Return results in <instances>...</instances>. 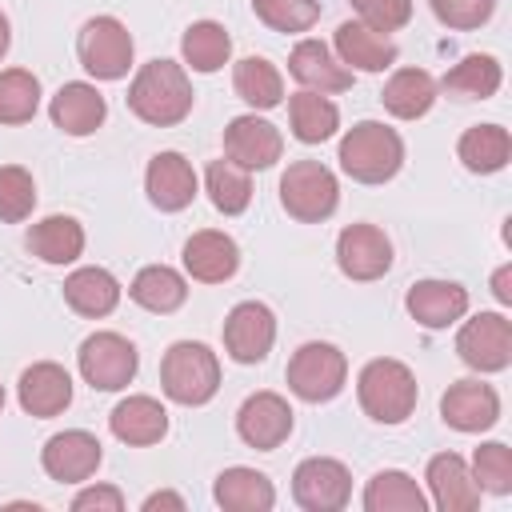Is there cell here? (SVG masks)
I'll return each mask as SVG.
<instances>
[{"instance_id":"cell-45","label":"cell","mask_w":512,"mask_h":512,"mask_svg":"<svg viewBox=\"0 0 512 512\" xmlns=\"http://www.w3.org/2000/svg\"><path fill=\"white\" fill-rule=\"evenodd\" d=\"M492 296H496L500 304H512V264H500V268L492 272Z\"/></svg>"},{"instance_id":"cell-5","label":"cell","mask_w":512,"mask_h":512,"mask_svg":"<svg viewBox=\"0 0 512 512\" xmlns=\"http://www.w3.org/2000/svg\"><path fill=\"white\" fill-rule=\"evenodd\" d=\"M280 204L300 224L328 220L336 212V204H340L336 172L328 164H320V160H292L280 172Z\"/></svg>"},{"instance_id":"cell-25","label":"cell","mask_w":512,"mask_h":512,"mask_svg":"<svg viewBox=\"0 0 512 512\" xmlns=\"http://www.w3.org/2000/svg\"><path fill=\"white\" fill-rule=\"evenodd\" d=\"M108 428L120 444L148 448V444H160L168 436V408L156 396H124L108 412Z\"/></svg>"},{"instance_id":"cell-40","label":"cell","mask_w":512,"mask_h":512,"mask_svg":"<svg viewBox=\"0 0 512 512\" xmlns=\"http://www.w3.org/2000/svg\"><path fill=\"white\" fill-rule=\"evenodd\" d=\"M36 208V180L20 164H0V220L20 224Z\"/></svg>"},{"instance_id":"cell-30","label":"cell","mask_w":512,"mask_h":512,"mask_svg":"<svg viewBox=\"0 0 512 512\" xmlns=\"http://www.w3.org/2000/svg\"><path fill=\"white\" fill-rule=\"evenodd\" d=\"M128 296H132L144 312L168 316V312H176V308L188 300V280H184L176 268H168V264H148V268H140V272L132 276Z\"/></svg>"},{"instance_id":"cell-41","label":"cell","mask_w":512,"mask_h":512,"mask_svg":"<svg viewBox=\"0 0 512 512\" xmlns=\"http://www.w3.org/2000/svg\"><path fill=\"white\" fill-rule=\"evenodd\" d=\"M252 12L272 32H308L320 20V0H252Z\"/></svg>"},{"instance_id":"cell-13","label":"cell","mask_w":512,"mask_h":512,"mask_svg":"<svg viewBox=\"0 0 512 512\" xmlns=\"http://www.w3.org/2000/svg\"><path fill=\"white\" fill-rule=\"evenodd\" d=\"M336 264L348 280H380L388 268H392V240L384 228L376 224H348L340 236H336Z\"/></svg>"},{"instance_id":"cell-39","label":"cell","mask_w":512,"mask_h":512,"mask_svg":"<svg viewBox=\"0 0 512 512\" xmlns=\"http://www.w3.org/2000/svg\"><path fill=\"white\" fill-rule=\"evenodd\" d=\"M472 476L480 484V492L492 496H508L512 492V448L504 440H488L472 452Z\"/></svg>"},{"instance_id":"cell-47","label":"cell","mask_w":512,"mask_h":512,"mask_svg":"<svg viewBox=\"0 0 512 512\" xmlns=\"http://www.w3.org/2000/svg\"><path fill=\"white\" fill-rule=\"evenodd\" d=\"M8 44H12V24H8V16L0 12V60H4V52H8Z\"/></svg>"},{"instance_id":"cell-20","label":"cell","mask_w":512,"mask_h":512,"mask_svg":"<svg viewBox=\"0 0 512 512\" xmlns=\"http://www.w3.org/2000/svg\"><path fill=\"white\" fill-rule=\"evenodd\" d=\"M332 52L340 56V64H348L352 72H384L400 60V48L388 32L368 28L364 20H344L332 36Z\"/></svg>"},{"instance_id":"cell-33","label":"cell","mask_w":512,"mask_h":512,"mask_svg":"<svg viewBox=\"0 0 512 512\" xmlns=\"http://www.w3.org/2000/svg\"><path fill=\"white\" fill-rule=\"evenodd\" d=\"M364 512H428V496L408 472L384 468L364 484Z\"/></svg>"},{"instance_id":"cell-21","label":"cell","mask_w":512,"mask_h":512,"mask_svg":"<svg viewBox=\"0 0 512 512\" xmlns=\"http://www.w3.org/2000/svg\"><path fill=\"white\" fill-rule=\"evenodd\" d=\"M288 72H292V80L300 84V88H308V92H348L352 88V68L348 64H340V56L324 44V40H300L292 52H288Z\"/></svg>"},{"instance_id":"cell-27","label":"cell","mask_w":512,"mask_h":512,"mask_svg":"<svg viewBox=\"0 0 512 512\" xmlns=\"http://www.w3.org/2000/svg\"><path fill=\"white\" fill-rule=\"evenodd\" d=\"M212 500L224 512H268L276 504V488H272V480L264 472L244 468V464H232V468H224L216 476Z\"/></svg>"},{"instance_id":"cell-15","label":"cell","mask_w":512,"mask_h":512,"mask_svg":"<svg viewBox=\"0 0 512 512\" xmlns=\"http://www.w3.org/2000/svg\"><path fill=\"white\" fill-rule=\"evenodd\" d=\"M100 460H104V448H100V440H96L92 432H84V428H64V432L48 436L44 448H40L44 472H48L52 480H60V484H84L88 476H96Z\"/></svg>"},{"instance_id":"cell-18","label":"cell","mask_w":512,"mask_h":512,"mask_svg":"<svg viewBox=\"0 0 512 512\" xmlns=\"http://www.w3.org/2000/svg\"><path fill=\"white\" fill-rule=\"evenodd\" d=\"M424 480H428V492H432V504L440 512H472L480 508V484L468 468V460L460 452H436L424 468Z\"/></svg>"},{"instance_id":"cell-2","label":"cell","mask_w":512,"mask_h":512,"mask_svg":"<svg viewBox=\"0 0 512 512\" xmlns=\"http://www.w3.org/2000/svg\"><path fill=\"white\" fill-rule=\"evenodd\" d=\"M340 168L356 184H384L404 164V140L380 120H360L340 136Z\"/></svg>"},{"instance_id":"cell-37","label":"cell","mask_w":512,"mask_h":512,"mask_svg":"<svg viewBox=\"0 0 512 512\" xmlns=\"http://www.w3.org/2000/svg\"><path fill=\"white\" fill-rule=\"evenodd\" d=\"M500 80H504L500 60L488 56V52H472V56H464L452 72H444L440 88H448V92H456V96H464V100H488V96H496Z\"/></svg>"},{"instance_id":"cell-24","label":"cell","mask_w":512,"mask_h":512,"mask_svg":"<svg viewBox=\"0 0 512 512\" xmlns=\"http://www.w3.org/2000/svg\"><path fill=\"white\" fill-rule=\"evenodd\" d=\"M48 116H52V124H56L60 132H68V136H92V132L104 124L108 104H104V96L96 92V84H88V80H68V84H60L56 96L48 100Z\"/></svg>"},{"instance_id":"cell-8","label":"cell","mask_w":512,"mask_h":512,"mask_svg":"<svg viewBox=\"0 0 512 512\" xmlns=\"http://www.w3.org/2000/svg\"><path fill=\"white\" fill-rule=\"evenodd\" d=\"M132 32L116 16H92L76 36V56L96 80H124L132 68Z\"/></svg>"},{"instance_id":"cell-11","label":"cell","mask_w":512,"mask_h":512,"mask_svg":"<svg viewBox=\"0 0 512 512\" xmlns=\"http://www.w3.org/2000/svg\"><path fill=\"white\" fill-rule=\"evenodd\" d=\"M276 344V316L264 300H240L224 320V352L236 364H260Z\"/></svg>"},{"instance_id":"cell-12","label":"cell","mask_w":512,"mask_h":512,"mask_svg":"<svg viewBox=\"0 0 512 512\" xmlns=\"http://www.w3.org/2000/svg\"><path fill=\"white\" fill-rule=\"evenodd\" d=\"M224 156L248 172H260V168H272L280 156H284V136L272 120L256 116V112H244V116H232L228 128H224Z\"/></svg>"},{"instance_id":"cell-26","label":"cell","mask_w":512,"mask_h":512,"mask_svg":"<svg viewBox=\"0 0 512 512\" xmlns=\"http://www.w3.org/2000/svg\"><path fill=\"white\" fill-rule=\"evenodd\" d=\"M64 304H68L76 316L100 320V316L116 312V304H120V280H116L108 268H100V264L76 268V272L64 280Z\"/></svg>"},{"instance_id":"cell-48","label":"cell","mask_w":512,"mask_h":512,"mask_svg":"<svg viewBox=\"0 0 512 512\" xmlns=\"http://www.w3.org/2000/svg\"><path fill=\"white\" fill-rule=\"evenodd\" d=\"M0 412H4V384H0Z\"/></svg>"},{"instance_id":"cell-16","label":"cell","mask_w":512,"mask_h":512,"mask_svg":"<svg viewBox=\"0 0 512 512\" xmlns=\"http://www.w3.org/2000/svg\"><path fill=\"white\" fill-rule=\"evenodd\" d=\"M144 192H148L152 208H160V212H184L196 200V192H200V180H196L192 160H184L180 152H156L148 160V172H144Z\"/></svg>"},{"instance_id":"cell-31","label":"cell","mask_w":512,"mask_h":512,"mask_svg":"<svg viewBox=\"0 0 512 512\" xmlns=\"http://www.w3.org/2000/svg\"><path fill=\"white\" fill-rule=\"evenodd\" d=\"M288 124H292V136L300 144H324L340 128V108L324 92L300 88L296 96H288Z\"/></svg>"},{"instance_id":"cell-36","label":"cell","mask_w":512,"mask_h":512,"mask_svg":"<svg viewBox=\"0 0 512 512\" xmlns=\"http://www.w3.org/2000/svg\"><path fill=\"white\" fill-rule=\"evenodd\" d=\"M204 192H208V200H212L216 212L240 216L252 204V176H248V168H240L228 156H220L204 172Z\"/></svg>"},{"instance_id":"cell-17","label":"cell","mask_w":512,"mask_h":512,"mask_svg":"<svg viewBox=\"0 0 512 512\" xmlns=\"http://www.w3.org/2000/svg\"><path fill=\"white\" fill-rule=\"evenodd\" d=\"M440 416L456 432H488L500 420V396L484 380H456L440 396Z\"/></svg>"},{"instance_id":"cell-42","label":"cell","mask_w":512,"mask_h":512,"mask_svg":"<svg viewBox=\"0 0 512 512\" xmlns=\"http://www.w3.org/2000/svg\"><path fill=\"white\" fill-rule=\"evenodd\" d=\"M428 4H432V16L456 32H472V28L488 24L496 12V0H428Z\"/></svg>"},{"instance_id":"cell-1","label":"cell","mask_w":512,"mask_h":512,"mask_svg":"<svg viewBox=\"0 0 512 512\" xmlns=\"http://www.w3.org/2000/svg\"><path fill=\"white\" fill-rule=\"evenodd\" d=\"M192 80L176 60H148L128 84V108L152 128H172L192 112Z\"/></svg>"},{"instance_id":"cell-6","label":"cell","mask_w":512,"mask_h":512,"mask_svg":"<svg viewBox=\"0 0 512 512\" xmlns=\"http://www.w3.org/2000/svg\"><path fill=\"white\" fill-rule=\"evenodd\" d=\"M284 376H288L292 396H300L304 404H324V400L340 396V388L348 380V356L328 340H308L292 352Z\"/></svg>"},{"instance_id":"cell-19","label":"cell","mask_w":512,"mask_h":512,"mask_svg":"<svg viewBox=\"0 0 512 512\" xmlns=\"http://www.w3.org/2000/svg\"><path fill=\"white\" fill-rule=\"evenodd\" d=\"M184 272L200 284H224L240 268V244L220 228H200L184 240Z\"/></svg>"},{"instance_id":"cell-35","label":"cell","mask_w":512,"mask_h":512,"mask_svg":"<svg viewBox=\"0 0 512 512\" xmlns=\"http://www.w3.org/2000/svg\"><path fill=\"white\" fill-rule=\"evenodd\" d=\"M232 88H236V96H240L244 104L260 108V112H268V108H276V104L284 100V76H280V68H276L272 60H264V56H244V60H236V68H232Z\"/></svg>"},{"instance_id":"cell-4","label":"cell","mask_w":512,"mask_h":512,"mask_svg":"<svg viewBox=\"0 0 512 512\" xmlns=\"http://www.w3.org/2000/svg\"><path fill=\"white\" fill-rule=\"evenodd\" d=\"M160 388L172 404L200 408L220 392V360L200 340H176L160 360Z\"/></svg>"},{"instance_id":"cell-28","label":"cell","mask_w":512,"mask_h":512,"mask_svg":"<svg viewBox=\"0 0 512 512\" xmlns=\"http://www.w3.org/2000/svg\"><path fill=\"white\" fill-rule=\"evenodd\" d=\"M28 252L44 264H72L84 252V224L76 216H44L28 228Z\"/></svg>"},{"instance_id":"cell-7","label":"cell","mask_w":512,"mask_h":512,"mask_svg":"<svg viewBox=\"0 0 512 512\" xmlns=\"http://www.w3.org/2000/svg\"><path fill=\"white\" fill-rule=\"evenodd\" d=\"M76 368L84 376V384L92 392H120L132 384L136 368H140V356H136V344L120 332H92L84 336L80 352H76Z\"/></svg>"},{"instance_id":"cell-14","label":"cell","mask_w":512,"mask_h":512,"mask_svg":"<svg viewBox=\"0 0 512 512\" xmlns=\"http://www.w3.org/2000/svg\"><path fill=\"white\" fill-rule=\"evenodd\" d=\"M236 436L256 452H276L292 436V408L280 392H252L236 412Z\"/></svg>"},{"instance_id":"cell-3","label":"cell","mask_w":512,"mask_h":512,"mask_svg":"<svg viewBox=\"0 0 512 512\" xmlns=\"http://www.w3.org/2000/svg\"><path fill=\"white\" fill-rule=\"evenodd\" d=\"M356 396H360V408L376 420V424H404L412 412H416V400H420V388H416V376L404 360H392V356H376L360 368L356 376Z\"/></svg>"},{"instance_id":"cell-43","label":"cell","mask_w":512,"mask_h":512,"mask_svg":"<svg viewBox=\"0 0 512 512\" xmlns=\"http://www.w3.org/2000/svg\"><path fill=\"white\" fill-rule=\"evenodd\" d=\"M352 8L376 32H396L412 20V0H352Z\"/></svg>"},{"instance_id":"cell-32","label":"cell","mask_w":512,"mask_h":512,"mask_svg":"<svg viewBox=\"0 0 512 512\" xmlns=\"http://www.w3.org/2000/svg\"><path fill=\"white\" fill-rule=\"evenodd\" d=\"M456 156H460V164H464L468 172L492 176V172H500V168L508 164V156H512V136H508V128H500V124H472V128H464V136H460V144H456Z\"/></svg>"},{"instance_id":"cell-9","label":"cell","mask_w":512,"mask_h":512,"mask_svg":"<svg viewBox=\"0 0 512 512\" xmlns=\"http://www.w3.org/2000/svg\"><path fill=\"white\" fill-rule=\"evenodd\" d=\"M456 356L472 372H504L512 364V324L504 312H476L456 332Z\"/></svg>"},{"instance_id":"cell-22","label":"cell","mask_w":512,"mask_h":512,"mask_svg":"<svg viewBox=\"0 0 512 512\" xmlns=\"http://www.w3.org/2000/svg\"><path fill=\"white\" fill-rule=\"evenodd\" d=\"M16 400L28 416L36 420H48V416H60L68 404H72V376L68 368L52 364V360H36L20 372V384H16Z\"/></svg>"},{"instance_id":"cell-10","label":"cell","mask_w":512,"mask_h":512,"mask_svg":"<svg viewBox=\"0 0 512 512\" xmlns=\"http://www.w3.org/2000/svg\"><path fill=\"white\" fill-rule=\"evenodd\" d=\"M352 496V476L336 456H308L292 472V500L304 512H340Z\"/></svg>"},{"instance_id":"cell-34","label":"cell","mask_w":512,"mask_h":512,"mask_svg":"<svg viewBox=\"0 0 512 512\" xmlns=\"http://www.w3.org/2000/svg\"><path fill=\"white\" fill-rule=\"evenodd\" d=\"M180 56L192 72H220L232 56V36L216 20H196L180 36Z\"/></svg>"},{"instance_id":"cell-23","label":"cell","mask_w":512,"mask_h":512,"mask_svg":"<svg viewBox=\"0 0 512 512\" xmlns=\"http://www.w3.org/2000/svg\"><path fill=\"white\" fill-rule=\"evenodd\" d=\"M404 308L408 316L420 324V328H448L456 320H464L468 312V288L456 284V280H416L404 296Z\"/></svg>"},{"instance_id":"cell-29","label":"cell","mask_w":512,"mask_h":512,"mask_svg":"<svg viewBox=\"0 0 512 512\" xmlns=\"http://www.w3.org/2000/svg\"><path fill=\"white\" fill-rule=\"evenodd\" d=\"M436 76L424 68H396L380 92V104L396 116V120H420L432 104H436Z\"/></svg>"},{"instance_id":"cell-44","label":"cell","mask_w":512,"mask_h":512,"mask_svg":"<svg viewBox=\"0 0 512 512\" xmlns=\"http://www.w3.org/2000/svg\"><path fill=\"white\" fill-rule=\"evenodd\" d=\"M72 512H124V492L116 484H92L72 496Z\"/></svg>"},{"instance_id":"cell-38","label":"cell","mask_w":512,"mask_h":512,"mask_svg":"<svg viewBox=\"0 0 512 512\" xmlns=\"http://www.w3.org/2000/svg\"><path fill=\"white\" fill-rule=\"evenodd\" d=\"M40 108V80L28 68L0 72V124H28Z\"/></svg>"},{"instance_id":"cell-46","label":"cell","mask_w":512,"mask_h":512,"mask_svg":"<svg viewBox=\"0 0 512 512\" xmlns=\"http://www.w3.org/2000/svg\"><path fill=\"white\" fill-rule=\"evenodd\" d=\"M144 512H156V508H172V512H184V496H176V492H152V496H144V504H140Z\"/></svg>"}]
</instances>
